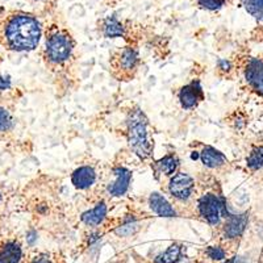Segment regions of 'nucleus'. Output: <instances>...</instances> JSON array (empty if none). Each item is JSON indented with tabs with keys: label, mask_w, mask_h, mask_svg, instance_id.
I'll return each mask as SVG.
<instances>
[{
	"label": "nucleus",
	"mask_w": 263,
	"mask_h": 263,
	"mask_svg": "<svg viewBox=\"0 0 263 263\" xmlns=\"http://www.w3.org/2000/svg\"><path fill=\"white\" fill-rule=\"evenodd\" d=\"M41 36V24L32 13L11 11L0 17V45L8 50H34L39 46Z\"/></svg>",
	"instance_id": "f257e3e1"
},
{
	"label": "nucleus",
	"mask_w": 263,
	"mask_h": 263,
	"mask_svg": "<svg viewBox=\"0 0 263 263\" xmlns=\"http://www.w3.org/2000/svg\"><path fill=\"white\" fill-rule=\"evenodd\" d=\"M126 140L133 153L141 159L146 161L152 157L154 142L150 136L149 121L138 107L133 108L126 119Z\"/></svg>",
	"instance_id": "f03ea898"
},
{
	"label": "nucleus",
	"mask_w": 263,
	"mask_h": 263,
	"mask_svg": "<svg viewBox=\"0 0 263 263\" xmlns=\"http://www.w3.org/2000/svg\"><path fill=\"white\" fill-rule=\"evenodd\" d=\"M74 49L75 40L69 30L57 25L49 28L44 49V57L49 65L54 67L67 65L72 58Z\"/></svg>",
	"instance_id": "7ed1b4c3"
},
{
	"label": "nucleus",
	"mask_w": 263,
	"mask_h": 263,
	"mask_svg": "<svg viewBox=\"0 0 263 263\" xmlns=\"http://www.w3.org/2000/svg\"><path fill=\"white\" fill-rule=\"evenodd\" d=\"M197 211H199V216H201L208 224L217 225L225 212L224 200L220 195L212 194V192L205 194L199 199Z\"/></svg>",
	"instance_id": "20e7f679"
},
{
	"label": "nucleus",
	"mask_w": 263,
	"mask_h": 263,
	"mask_svg": "<svg viewBox=\"0 0 263 263\" xmlns=\"http://www.w3.org/2000/svg\"><path fill=\"white\" fill-rule=\"evenodd\" d=\"M140 63L138 53L133 48H124L114 54L111 60L112 69L116 71L120 78H130L136 72Z\"/></svg>",
	"instance_id": "39448f33"
},
{
	"label": "nucleus",
	"mask_w": 263,
	"mask_h": 263,
	"mask_svg": "<svg viewBox=\"0 0 263 263\" xmlns=\"http://www.w3.org/2000/svg\"><path fill=\"white\" fill-rule=\"evenodd\" d=\"M195 190L194 178L185 173H177L171 177L168 183V192L174 199L179 201H187L191 199Z\"/></svg>",
	"instance_id": "423d86ee"
},
{
	"label": "nucleus",
	"mask_w": 263,
	"mask_h": 263,
	"mask_svg": "<svg viewBox=\"0 0 263 263\" xmlns=\"http://www.w3.org/2000/svg\"><path fill=\"white\" fill-rule=\"evenodd\" d=\"M132 180V173L124 166H117L112 171V180L108 184V194L115 197H121L129 190Z\"/></svg>",
	"instance_id": "0eeeda50"
},
{
	"label": "nucleus",
	"mask_w": 263,
	"mask_h": 263,
	"mask_svg": "<svg viewBox=\"0 0 263 263\" xmlns=\"http://www.w3.org/2000/svg\"><path fill=\"white\" fill-rule=\"evenodd\" d=\"M178 98H179L180 105H182L184 109H194L197 107V104L200 102H203L204 93L203 88H201L199 81L191 82L187 86L182 87L178 93Z\"/></svg>",
	"instance_id": "6e6552de"
},
{
	"label": "nucleus",
	"mask_w": 263,
	"mask_h": 263,
	"mask_svg": "<svg viewBox=\"0 0 263 263\" xmlns=\"http://www.w3.org/2000/svg\"><path fill=\"white\" fill-rule=\"evenodd\" d=\"M246 82L250 84L253 90L257 91L259 95L263 96V62L259 60L249 61L245 70Z\"/></svg>",
	"instance_id": "1a4fd4ad"
},
{
	"label": "nucleus",
	"mask_w": 263,
	"mask_h": 263,
	"mask_svg": "<svg viewBox=\"0 0 263 263\" xmlns=\"http://www.w3.org/2000/svg\"><path fill=\"white\" fill-rule=\"evenodd\" d=\"M95 182L96 170L88 164L78 167L71 175V183L74 184L75 189L78 190H88L95 184Z\"/></svg>",
	"instance_id": "9d476101"
},
{
	"label": "nucleus",
	"mask_w": 263,
	"mask_h": 263,
	"mask_svg": "<svg viewBox=\"0 0 263 263\" xmlns=\"http://www.w3.org/2000/svg\"><path fill=\"white\" fill-rule=\"evenodd\" d=\"M200 159L205 167L212 168V170H220L222 167H227L228 164V161L224 154L212 146L203 147L200 153Z\"/></svg>",
	"instance_id": "9b49d317"
},
{
	"label": "nucleus",
	"mask_w": 263,
	"mask_h": 263,
	"mask_svg": "<svg viewBox=\"0 0 263 263\" xmlns=\"http://www.w3.org/2000/svg\"><path fill=\"white\" fill-rule=\"evenodd\" d=\"M246 225H248V213L229 216L224 224V237L229 239L237 238L243 233Z\"/></svg>",
	"instance_id": "f8f14e48"
},
{
	"label": "nucleus",
	"mask_w": 263,
	"mask_h": 263,
	"mask_svg": "<svg viewBox=\"0 0 263 263\" xmlns=\"http://www.w3.org/2000/svg\"><path fill=\"white\" fill-rule=\"evenodd\" d=\"M149 206L153 212L157 213L158 216H162V217H174V216H177V212L171 206V204L158 192H153L150 195Z\"/></svg>",
	"instance_id": "ddd939ff"
},
{
	"label": "nucleus",
	"mask_w": 263,
	"mask_h": 263,
	"mask_svg": "<svg viewBox=\"0 0 263 263\" xmlns=\"http://www.w3.org/2000/svg\"><path fill=\"white\" fill-rule=\"evenodd\" d=\"M100 32L105 39H116V37H125V27H124L116 17L109 16L100 23Z\"/></svg>",
	"instance_id": "4468645a"
},
{
	"label": "nucleus",
	"mask_w": 263,
	"mask_h": 263,
	"mask_svg": "<svg viewBox=\"0 0 263 263\" xmlns=\"http://www.w3.org/2000/svg\"><path fill=\"white\" fill-rule=\"evenodd\" d=\"M107 216V205L105 203H99L95 208L91 211H87L82 215V221L87 225V227H98L103 222V220Z\"/></svg>",
	"instance_id": "2eb2a0df"
},
{
	"label": "nucleus",
	"mask_w": 263,
	"mask_h": 263,
	"mask_svg": "<svg viewBox=\"0 0 263 263\" xmlns=\"http://www.w3.org/2000/svg\"><path fill=\"white\" fill-rule=\"evenodd\" d=\"M178 166H179V159L174 154H168V156L163 157L156 162L157 171L162 175H166V177H173L174 174L177 173Z\"/></svg>",
	"instance_id": "dca6fc26"
},
{
	"label": "nucleus",
	"mask_w": 263,
	"mask_h": 263,
	"mask_svg": "<svg viewBox=\"0 0 263 263\" xmlns=\"http://www.w3.org/2000/svg\"><path fill=\"white\" fill-rule=\"evenodd\" d=\"M21 259V248L16 242H8L0 249V263H18Z\"/></svg>",
	"instance_id": "f3484780"
},
{
	"label": "nucleus",
	"mask_w": 263,
	"mask_h": 263,
	"mask_svg": "<svg viewBox=\"0 0 263 263\" xmlns=\"http://www.w3.org/2000/svg\"><path fill=\"white\" fill-rule=\"evenodd\" d=\"M182 255V246L179 243H173L163 254L158 255L154 262L156 263H177Z\"/></svg>",
	"instance_id": "a211bd4d"
},
{
	"label": "nucleus",
	"mask_w": 263,
	"mask_h": 263,
	"mask_svg": "<svg viewBox=\"0 0 263 263\" xmlns=\"http://www.w3.org/2000/svg\"><path fill=\"white\" fill-rule=\"evenodd\" d=\"M246 164L253 171L260 170L263 167V146H257L251 150L246 159Z\"/></svg>",
	"instance_id": "6ab92c4d"
},
{
	"label": "nucleus",
	"mask_w": 263,
	"mask_h": 263,
	"mask_svg": "<svg viewBox=\"0 0 263 263\" xmlns=\"http://www.w3.org/2000/svg\"><path fill=\"white\" fill-rule=\"evenodd\" d=\"M243 8L258 20H263V0H241Z\"/></svg>",
	"instance_id": "aec40b11"
},
{
	"label": "nucleus",
	"mask_w": 263,
	"mask_h": 263,
	"mask_svg": "<svg viewBox=\"0 0 263 263\" xmlns=\"http://www.w3.org/2000/svg\"><path fill=\"white\" fill-rule=\"evenodd\" d=\"M227 2L228 0H195L196 6L205 11H218L227 6Z\"/></svg>",
	"instance_id": "412c9836"
},
{
	"label": "nucleus",
	"mask_w": 263,
	"mask_h": 263,
	"mask_svg": "<svg viewBox=\"0 0 263 263\" xmlns=\"http://www.w3.org/2000/svg\"><path fill=\"white\" fill-rule=\"evenodd\" d=\"M13 125V119L12 115L8 109L0 107V133H4V132H8L12 129Z\"/></svg>",
	"instance_id": "4be33fe9"
},
{
	"label": "nucleus",
	"mask_w": 263,
	"mask_h": 263,
	"mask_svg": "<svg viewBox=\"0 0 263 263\" xmlns=\"http://www.w3.org/2000/svg\"><path fill=\"white\" fill-rule=\"evenodd\" d=\"M136 229H137V222L135 220H132V218H128V220H125V222L123 225H120L117 228L116 234L121 237H128L135 233Z\"/></svg>",
	"instance_id": "5701e85b"
},
{
	"label": "nucleus",
	"mask_w": 263,
	"mask_h": 263,
	"mask_svg": "<svg viewBox=\"0 0 263 263\" xmlns=\"http://www.w3.org/2000/svg\"><path fill=\"white\" fill-rule=\"evenodd\" d=\"M206 255L212 258V259L221 260L225 258V251L221 248H218V246H210L206 249Z\"/></svg>",
	"instance_id": "b1692460"
},
{
	"label": "nucleus",
	"mask_w": 263,
	"mask_h": 263,
	"mask_svg": "<svg viewBox=\"0 0 263 263\" xmlns=\"http://www.w3.org/2000/svg\"><path fill=\"white\" fill-rule=\"evenodd\" d=\"M9 86H11V81H9L8 77H4V75L0 74V91L8 90Z\"/></svg>",
	"instance_id": "393cba45"
},
{
	"label": "nucleus",
	"mask_w": 263,
	"mask_h": 263,
	"mask_svg": "<svg viewBox=\"0 0 263 263\" xmlns=\"http://www.w3.org/2000/svg\"><path fill=\"white\" fill-rule=\"evenodd\" d=\"M32 263H50V259L48 255H39L32 260Z\"/></svg>",
	"instance_id": "a878e982"
},
{
	"label": "nucleus",
	"mask_w": 263,
	"mask_h": 263,
	"mask_svg": "<svg viewBox=\"0 0 263 263\" xmlns=\"http://www.w3.org/2000/svg\"><path fill=\"white\" fill-rule=\"evenodd\" d=\"M218 69L224 70V71H229L230 63L228 62V61H220V63H218Z\"/></svg>",
	"instance_id": "bb28decb"
},
{
	"label": "nucleus",
	"mask_w": 263,
	"mask_h": 263,
	"mask_svg": "<svg viewBox=\"0 0 263 263\" xmlns=\"http://www.w3.org/2000/svg\"><path fill=\"white\" fill-rule=\"evenodd\" d=\"M34 2H37V3H49L50 0H34Z\"/></svg>",
	"instance_id": "cd10ccee"
},
{
	"label": "nucleus",
	"mask_w": 263,
	"mask_h": 263,
	"mask_svg": "<svg viewBox=\"0 0 263 263\" xmlns=\"http://www.w3.org/2000/svg\"><path fill=\"white\" fill-rule=\"evenodd\" d=\"M234 260H236V258H230V259L225 260L224 263H234Z\"/></svg>",
	"instance_id": "c85d7f7f"
},
{
	"label": "nucleus",
	"mask_w": 263,
	"mask_h": 263,
	"mask_svg": "<svg viewBox=\"0 0 263 263\" xmlns=\"http://www.w3.org/2000/svg\"><path fill=\"white\" fill-rule=\"evenodd\" d=\"M111 2H121V0H111Z\"/></svg>",
	"instance_id": "c756f323"
},
{
	"label": "nucleus",
	"mask_w": 263,
	"mask_h": 263,
	"mask_svg": "<svg viewBox=\"0 0 263 263\" xmlns=\"http://www.w3.org/2000/svg\"><path fill=\"white\" fill-rule=\"evenodd\" d=\"M0 200H2V196H0Z\"/></svg>",
	"instance_id": "7c9ffc66"
}]
</instances>
